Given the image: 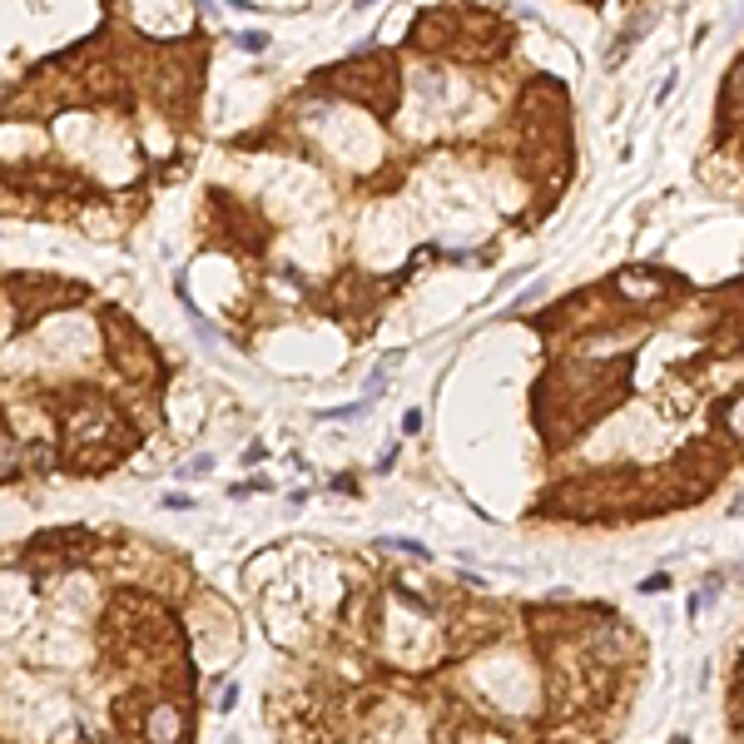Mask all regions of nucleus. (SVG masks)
Here are the masks:
<instances>
[{
  "instance_id": "1",
  "label": "nucleus",
  "mask_w": 744,
  "mask_h": 744,
  "mask_svg": "<svg viewBox=\"0 0 744 744\" xmlns=\"http://www.w3.org/2000/svg\"><path fill=\"white\" fill-rule=\"evenodd\" d=\"M456 10L451 6H432V10H417L412 25H407V50H422V55H451L456 50Z\"/></svg>"
},
{
  "instance_id": "2",
  "label": "nucleus",
  "mask_w": 744,
  "mask_h": 744,
  "mask_svg": "<svg viewBox=\"0 0 744 744\" xmlns=\"http://www.w3.org/2000/svg\"><path fill=\"white\" fill-rule=\"evenodd\" d=\"M239 705V685H223V695H218V710L228 715V710H234Z\"/></svg>"
},
{
  "instance_id": "3",
  "label": "nucleus",
  "mask_w": 744,
  "mask_h": 744,
  "mask_svg": "<svg viewBox=\"0 0 744 744\" xmlns=\"http://www.w3.org/2000/svg\"><path fill=\"white\" fill-rule=\"evenodd\" d=\"M640 591H645V596H655V591H670V576H645V581H640Z\"/></svg>"
},
{
  "instance_id": "4",
  "label": "nucleus",
  "mask_w": 744,
  "mask_h": 744,
  "mask_svg": "<svg viewBox=\"0 0 744 744\" xmlns=\"http://www.w3.org/2000/svg\"><path fill=\"white\" fill-rule=\"evenodd\" d=\"M402 432H422V412H407V417H402Z\"/></svg>"
},
{
  "instance_id": "5",
  "label": "nucleus",
  "mask_w": 744,
  "mask_h": 744,
  "mask_svg": "<svg viewBox=\"0 0 744 744\" xmlns=\"http://www.w3.org/2000/svg\"><path fill=\"white\" fill-rule=\"evenodd\" d=\"M729 511H734V517H744V496H739V501H734V506H729Z\"/></svg>"
}]
</instances>
